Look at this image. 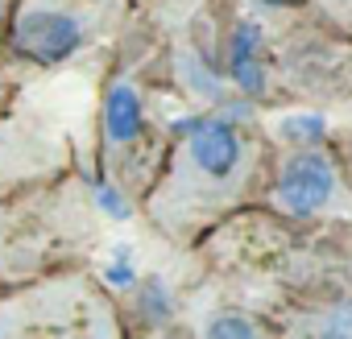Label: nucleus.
I'll use <instances>...</instances> for the list:
<instances>
[{
	"instance_id": "39448f33",
	"label": "nucleus",
	"mask_w": 352,
	"mask_h": 339,
	"mask_svg": "<svg viewBox=\"0 0 352 339\" xmlns=\"http://www.w3.org/2000/svg\"><path fill=\"white\" fill-rule=\"evenodd\" d=\"M261 203L286 220L311 224L340 215L348 207V178L344 165L323 145H294L270 161V174L261 187Z\"/></svg>"
},
{
	"instance_id": "0eeeda50",
	"label": "nucleus",
	"mask_w": 352,
	"mask_h": 339,
	"mask_svg": "<svg viewBox=\"0 0 352 339\" xmlns=\"http://www.w3.org/2000/svg\"><path fill=\"white\" fill-rule=\"evenodd\" d=\"M191 339H286L278 318H261L257 310H245V306H216L208 310Z\"/></svg>"
},
{
	"instance_id": "6e6552de",
	"label": "nucleus",
	"mask_w": 352,
	"mask_h": 339,
	"mask_svg": "<svg viewBox=\"0 0 352 339\" xmlns=\"http://www.w3.org/2000/svg\"><path fill=\"white\" fill-rule=\"evenodd\" d=\"M315 9V17L327 25V30H340L352 38V0H307Z\"/></svg>"
},
{
	"instance_id": "20e7f679",
	"label": "nucleus",
	"mask_w": 352,
	"mask_h": 339,
	"mask_svg": "<svg viewBox=\"0 0 352 339\" xmlns=\"http://www.w3.org/2000/svg\"><path fill=\"white\" fill-rule=\"evenodd\" d=\"M170 145H153V116L145 91V50L116 62L100 91V174L124 199H145Z\"/></svg>"
},
{
	"instance_id": "7ed1b4c3",
	"label": "nucleus",
	"mask_w": 352,
	"mask_h": 339,
	"mask_svg": "<svg viewBox=\"0 0 352 339\" xmlns=\"http://www.w3.org/2000/svg\"><path fill=\"white\" fill-rule=\"evenodd\" d=\"M133 17V0H9L5 50L25 67L63 71L120 38Z\"/></svg>"
},
{
	"instance_id": "1a4fd4ad",
	"label": "nucleus",
	"mask_w": 352,
	"mask_h": 339,
	"mask_svg": "<svg viewBox=\"0 0 352 339\" xmlns=\"http://www.w3.org/2000/svg\"><path fill=\"white\" fill-rule=\"evenodd\" d=\"M149 339H183V335H149Z\"/></svg>"
},
{
	"instance_id": "f03ea898",
	"label": "nucleus",
	"mask_w": 352,
	"mask_h": 339,
	"mask_svg": "<svg viewBox=\"0 0 352 339\" xmlns=\"http://www.w3.org/2000/svg\"><path fill=\"white\" fill-rule=\"evenodd\" d=\"M0 339H129V327L91 273L54 269L0 294Z\"/></svg>"
},
{
	"instance_id": "423d86ee",
	"label": "nucleus",
	"mask_w": 352,
	"mask_h": 339,
	"mask_svg": "<svg viewBox=\"0 0 352 339\" xmlns=\"http://www.w3.org/2000/svg\"><path fill=\"white\" fill-rule=\"evenodd\" d=\"M278 327L286 339H352V290L282 306Z\"/></svg>"
},
{
	"instance_id": "f257e3e1",
	"label": "nucleus",
	"mask_w": 352,
	"mask_h": 339,
	"mask_svg": "<svg viewBox=\"0 0 352 339\" xmlns=\"http://www.w3.org/2000/svg\"><path fill=\"white\" fill-rule=\"evenodd\" d=\"M265 174V141L253 128L228 116H204L170 141L157 178L137 207L162 240L195 244L224 215L261 195Z\"/></svg>"
}]
</instances>
